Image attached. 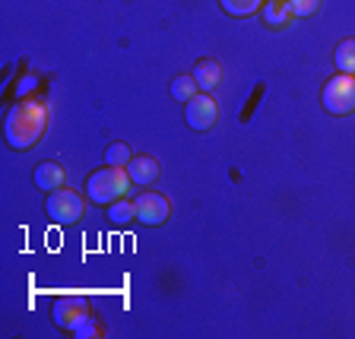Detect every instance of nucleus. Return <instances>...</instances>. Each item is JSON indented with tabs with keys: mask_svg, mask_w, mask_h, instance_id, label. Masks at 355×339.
Here are the masks:
<instances>
[{
	"mask_svg": "<svg viewBox=\"0 0 355 339\" xmlns=\"http://www.w3.org/2000/svg\"><path fill=\"white\" fill-rule=\"evenodd\" d=\"M320 105L327 114H352L355 111V76L352 73H340L330 76L320 89Z\"/></svg>",
	"mask_w": 355,
	"mask_h": 339,
	"instance_id": "nucleus-3",
	"label": "nucleus"
},
{
	"mask_svg": "<svg viewBox=\"0 0 355 339\" xmlns=\"http://www.w3.org/2000/svg\"><path fill=\"white\" fill-rule=\"evenodd\" d=\"M197 92H200V89H197V82H193L191 73L175 76V80H171V96H175V102H191Z\"/></svg>",
	"mask_w": 355,
	"mask_h": 339,
	"instance_id": "nucleus-16",
	"label": "nucleus"
},
{
	"mask_svg": "<svg viewBox=\"0 0 355 339\" xmlns=\"http://www.w3.org/2000/svg\"><path fill=\"white\" fill-rule=\"evenodd\" d=\"M92 314V308H89V302L86 298H80V295H60V298H54V304H51V318H54V324L60 327V330H73L76 324H83V320Z\"/></svg>",
	"mask_w": 355,
	"mask_h": 339,
	"instance_id": "nucleus-5",
	"label": "nucleus"
},
{
	"mask_svg": "<svg viewBox=\"0 0 355 339\" xmlns=\"http://www.w3.org/2000/svg\"><path fill=\"white\" fill-rule=\"evenodd\" d=\"M184 118H187V127H191V130L203 133L216 124L219 105H216V98L209 96V92H197L191 102H184Z\"/></svg>",
	"mask_w": 355,
	"mask_h": 339,
	"instance_id": "nucleus-6",
	"label": "nucleus"
},
{
	"mask_svg": "<svg viewBox=\"0 0 355 339\" xmlns=\"http://www.w3.org/2000/svg\"><path fill=\"white\" fill-rule=\"evenodd\" d=\"M35 187L38 191H44V193H54V191H60V187H64V168H60L58 162H42L35 168Z\"/></svg>",
	"mask_w": 355,
	"mask_h": 339,
	"instance_id": "nucleus-10",
	"label": "nucleus"
},
{
	"mask_svg": "<svg viewBox=\"0 0 355 339\" xmlns=\"http://www.w3.org/2000/svg\"><path fill=\"white\" fill-rule=\"evenodd\" d=\"M108 219L114 222V225H127L130 219H137V200H114V203H108Z\"/></svg>",
	"mask_w": 355,
	"mask_h": 339,
	"instance_id": "nucleus-13",
	"label": "nucleus"
},
{
	"mask_svg": "<svg viewBox=\"0 0 355 339\" xmlns=\"http://www.w3.org/2000/svg\"><path fill=\"white\" fill-rule=\"evenodd\" d=\"M127 187H130V175H127V168L105 165V168H98V171L89 175L86 197L92 200V203H98V207H105V203H114V200L124 197Z\"/></svg>",
	"mask_w": 355,
	"mask_h": 339,
	"instance_id": "nucleus-2",
	"label": "nucleus"
},
{
	"mask_svg": "<svg viewBox=\"0 0 355 339\" xmlns=\"http://www.w3.org/2000/svg\"><path fill=\"white\" fill-rule=\"evenodd\" d=\"M263 3H266V0H219V7L225 10L229 16H238V19H241V16L257 13Z\"/></svg>",
	"mask_w": 355,
	"mask_h": 339,
	"instance_id": "nucleus-14",
	"label": "nucleus"
},
{
	"mask_svg": "<svg viewBox=\"0 0 355 339\" xmlns=\"http://www.w3.org/2000/svg\"><path fill=\"white\" fill-rule=\"evenodd\" d=\"M105 324L96 318V314H89L83 324H76L73 330H70V336H76V339H98V336H105Z\"/></svg>",
	"mask_w": 355,
	"mask_h": 339,
	"instance_id": "nucleus-15",
	"label": "nucleus"
},
{
	"mask_svg": "<svg viewBox=\"0 0 355 339\" xmlns=\"http://www.w3.org/2000/svg\"><path fill=\"white\" fill-rule=\"evenodd\" d=\"M130 146L127 143H111L108 149H105V165H114V168H127V162H130Z\"/></svg>",
	"mask_w": 355,
	"mask_h": 339,
	"instance_id": "nucleus-17",
	"label": "nucleus"
},
{
	"mask_svg": "<svg viewBox=\"0 0 355 339\" xmlns=\"http://www.w3.org/2000/svg\"><path fill=\"white\" fill-rule=\"evenodd\" d=\"M292 16H314L320 10V0H286Z\"/></svg>",
	"mask_w": 355,
	"mask_h": 339,
	"instance_id": "nucleus-18",
	"label": "nucleus"
},
{
	"mask_svg": "<svg viewBox=\"0 0 355 339\" xmlns=\"http://www.w3.org/2000/svg\"><path fill=\"white\" fill-rule=\"evenodd\" d=\"M44 213H48V219H51V222H58V225H73V222L83 219V213H86V203H83V197L76 191H67V187H60V191L48 193Z\"/></svg>",
	"mask_w": 355,
	"mask_h": 339,
	"instance_id": "nucleus-4",
	"label": "nucleus"
},
{
	"mask_svg": "<svg viewBox=\"0 0 355 339\" xmlns=\"http://www.w3.org/2000/svg\"><path fill=\"white\" fill-rule=\"evenodd\" d=\"M333 60H336V70H340V73H352L355 76V38H346V42L336 44Z\"/></svg>",
	"mask_w": 355,
	"mask_h": 339,
	"instance_id": "nucleus-12",
	"label": "nucleus"
},
{
	"mask_svg": "<svg viewBox=\"0 0 355 339\" xmlns=\"http://www.w3.org/2000/svg\"><path fill=\"white\" fill-rule=\"evenodd\" d=\"M191 76H193V82H197L200 92H213L222 80V67H219V60L203 58V60H197V67H193Z\"/></svg>",
	"mask_w": 355,
	"mask_h": 339,
	"instance_id": "nucleus-9",
	"label": "nucleus"
},
{
	"mask_svg": "<svg viewBox=\"0 0 355 339\" xmlns=\"http://www.w3.org/2000/svg\"><path fill=\"white\" fill-rule=\"evenodd\" d=\"M260 16L270 29H286L288 22H292V10H288L286 0H266L263 7H260Z\"/></svg>",
	"mask_w": 355,
	"mask_h": 339,
	"instance_id": "nucleus-11",
	"label": "nucleus"
},
{
	"mask_svg": "<svg viewBox=\"0 0 355 339\" xmlns=\"http://www.w3.org/2000/svg\"><path fill=\"white\" fill-rule=\"evenodd\" d=\"M171 207H168V197H162V193H140L137 197V219L143 222V225H162L165 219H168Z\"/></svg>",
	"mask_w": 355,
	"mask_h": 339,
	"instance_id": "nucleus-7",
	"label": "nucleus"
},
{
	"mask_svg": "<svg viewBox=\"0 0 355 339\" xmlns=\"http://www.w3.org/2000/svg\"><path fill=\"white\" fill-rule=\"evenodd\" d=\"M44 127H48V108L38 98H22L13 108L7 111V121H3V137L13 149L26 153L32 149L38 140L44 137Z\"/></svg>",
	"mask_w": 355,
	"mask_h": 339,
	"instance_id": "nucleus-1",
	"label": "nucleus"
},
{
	"mask_svg": "<svg viewBox=\"0 0 355 339\" xmlns=\"http://www.w3.org/2000/svg\"><path fill=\"white\" fill-rule=\"evenodd\" d=\"M159 171H162V165L153 155H133L130 162H127V175H130L133 184H153L155 177H159Z\"/></svg>",
	"mask_w": 355,
	"mask_h": 339,
	"instance_id": "nucleus-8",
	"label": "nucleus"
}]
</instances>
